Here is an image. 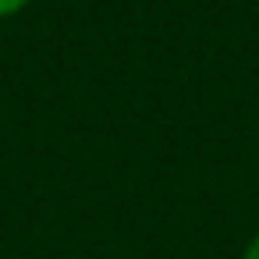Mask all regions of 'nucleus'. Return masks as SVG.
<instances>
[{
  "mask_svg": "<svg viewBox=\"0 0 259 259\" xmlns=\"http://www.w3.org/2000/svg\"><path fill=\"white\" fill-rule=\"evenodd\" d=\"M241 259H259V231L245 241V248H241Z\"/></svg>",
  "mask_w": 259,
  "mask_h": 259,
  "instance_id": "2",
  "label": "nucleus"
},
{
  "mask_svg": "<svg viewBox=\"0 0 259 259\" xmlns=\"http://www.w3.org/2000/svg\"><path fill=\"white\" fill-rule=\"evenodd\" d=\"M29 4H32V0H0V18H11V15L25 11Z\"/></svg>",
  "mask_w": 259,
  "mask_h": 259,
  "instance_id": "1",
  "label": "nucleus"
}]
</instances>
